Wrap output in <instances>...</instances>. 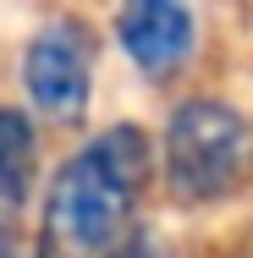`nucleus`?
<instances>
[{"label":"nucleus","instance_id":"nucleus-1","mask_svg":"<svg viewBox=\"0 0 253 258\" xmlns=\"http://www.w3.org/2000/svg\"><path fill=\"white\" fill-rule=\"evenodd\" d=\"M149 176L154 143L132 121H116L77 143L44 187V258H110L132 236Z\"/></svg>","mask_w":253,"mask_h":258},{"label":"nucleus","instance_id":"nucleus-2","mask_svg":"<svg viewBox=\"0 0 253 258\" xmlns=\"http://www.w3.org/2000/svg\"><path fill=\"white\" fill-rule=\"evenodd\" d=\"M160 176L176 204H226L253 187V121L237 104L193 94L171 110L160 138Z\"/></svg>","mask_w":253,"mask_h":258},{"label":"nucleus","instance_id":"nucleus-3","mask_svg":"<svg viewBox=\"0 0 253 258\" xmlns=\"http://www.w3.org/2000/svg\"><path fill=\"white\" fill-rule=\"evenodd\" d=\"M94 28L83 17H50L39 22V33L28 39L22 50V88L33 110L55 121V126H77L88 115V99H94Z\"/></svg>","mask_w":253,"mask_h":258},{"label":"nucleus","instance_id":"nucleus-4","mask_svg":"<svg viewBox=\"0 0 253 258\" xmlns=\"http://www.w3.org/2000/svg\"><path fill=\"white\" fill-rule=\"evenodd\" d=\"M116 44L138 66L143 83H171L187 72V60L198 50V17L187 0H121Z\"/></svg>","mask_w":253,"mask_h":258},{"label":"nucleus","instance_id":"nucleus-5","mask_svg":"<svg viewBox=\"0 0 253 258\" xmlns=\"http://www.w3.org/2000/svg\"><path fill=\"white\" fill-rule=\"evenodd\" d=\"M39 176V126L22 104H0V209L28 204Z\"/></svg>","mask_w":253,"mask_h":258},{"label":"nucleus","instance_id":"nucleus-6","mask_svg":"<svg viewBox=\"0 0 253 258\" xmlns=\"http://www.w3.org/2000/svg\"><path fill=\"white\" fill-rule=\"evenodd\" d=\"M110 258H160V242H154L149 231H132V236H127Z\"/></svg>","mask_w":253,"mask_h":258},{"label":"nucleus","instance_id":"nucleus-7","mask_svg":"<svg viewBox=\"0 0 253 258\" xmlns=\"http://www.w3.org/2000/svg\"><path fill=\"white\" fill-rule=\"evenodd\" d=\"M0 258H22V242H17L6 225H0Z\"/></svg>","mask_w":253,"mask_h":258}]
</instances>
